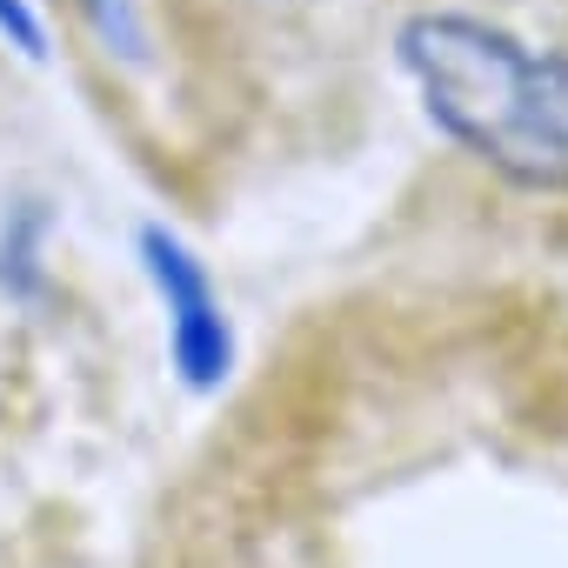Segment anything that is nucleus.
Segmentation results:
<instances>
[{
    "label": "nucleus",
    "mask_w": 568,
    "mask_h": 568,
    "mask_svg": "<svg viewBox=\"0 0 568 568\" xmlns=\"http://www.w3.org/2000/svg\"><path fill=\"white\" fill-rule=\"evenodd\" d=\"M402 61L428 114L521 187H568V54L528 48L475 14H422L402 28Z\"/></svg>",
    "instance_id": "1"
},
{
    "label": "nucleus",
    "mask_w": 568,
    "mask_h": 568,
    "mask_svg": "<svg viewBox=\"0 0 568 568\" xmlns=\"http://www.w3.org/2000/svg\"><path fill=\"white\" fill-rule=\"evenodd\" d=\"M148 267L168 295V315H174V368L194 382V388H214L227 375V328H221V308L207 295V274L194 267V254L181 241H168L161 227H148Z\"/></svg>",
    "instance_id": "2"
},
{
    "label": "nucleus",
    "mask_w": 568,
    "mask_h": 568,
    "mask_svg": "<svg viewBox=\"0 0 568 568\" xmlns=\"http://www.w3.org/2000/svg\"><path fill=\"white\" fill-rule=\"evenodd\" d=\"M0 28H14V34H21V48H28V54H41V28H34V14L21 8V0H0Z\"/></svg>",
    "instance_id": "3"
}]
</instances>
